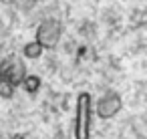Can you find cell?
I'll use <instances>...</instances> for the list:
<instances>
[{"label": "cell", "instance_id": "1", "mask_svg": "<svg viewBox=\"0 0 147 139\" xmlns=\"http://www.w3.org/2000/svg\"><path fill=\"white\" fill-rule=\"evenodd\" d=\"M93 97L91 93L83 91L77 97V111H75V125H73V139H91V125H93Z\"/></svg>", "mask_w": 147, "mask_h": 139}, {"label": "cell", "instance_id": "2", "mask_svg": "<svg viewBox=\"0 0 147 139\" xmlns=\"http://www.w3.org/2000/svg\"><path fill=\"white\" fill-rule=\"evenodd\" d=\"M63 34V24L57 18H45L38 28H36V40L45 47V49H53L59 45Z\"/></svg>", "mask_w": 147, "mask_h": 139}, {"label": "cell", "instance_id": "3", "mask_svg": "<svg viewBox=\"0 0 147 139\" xmlns=\"http://www.w3.org/2000/svg\"><path fill=\"white\" fill-rule=\"evenodd\" d=\"M121 111V97L113 91L105 93L99 101H97V115L101 119H111Z\"/></svg>", "mask_w": 147, "mask_h": 139}, {"label": "cell", "instance_id": "4", "mask_svg": "<svg viewBox=\"0 0 147 139\" xmlns=\"http://www.w3.org/2000/svg\"><path fill=\"white\" fill-rule=\"evenodd\" d=\"M14 91H16V85H14V81H12L6 65L0 63V99H4V101L12 99Z\"/></svg>", "mask_w": 147, "mask_h": 139}, {"label": "cell", "instance_id": "5", "mask_svg": "<svg viewBox=\"0 0 147 139\" xmlns=\"http://www.w3.org/2000/svg\"><path fill=\"white\" fill-rule=\"evenodd\" d=\"M42 53H45V47H42L36 38H34V40H30V43H26V45L22 47V55H24V59H30V61L38 59Z\"/></svg>", "mask_w": 147, "mask_h": 139}, {"label": "cell", "instance_id": "6", "mask_svg": "<svg viewBox=\"0 0 147 139\" xmlns=\"http://www.w3.org/2000/svg\"><path fill=\"white\" fill-rule=\"evenodd\" d=\"M20 87H22L28 95H34V93L40 89V77H36V75H24Z\"/></svg>", "mask_w": 147, "mask_h": 139}, {"label": "cell", "instance_id": "7", "mask_svg": "<svg viewBox=\"0 0 147 139\" xmlns=\"http://www.w3.org/2000/svg\"><path fill=\"white\" fill-rule=\"evenodd\" d=\"M2 2H6V4H12V2H14V0H2Z\"/></svg>", "mask_w": 147, "mask_h": 139}, {"label": "cell", "instance_id": "8", "mask_svg": "<svg viewBox=\"0 0 147 139\" xmlns=\"http://www.w3.org/2000/svg\"><path fill=\"white\" fill-rule=\"evenodd\" d=\"M12 139H24V137H12Z\"/></svg>", "mask_w": 147, "mask_h": 139}]
</instances>
